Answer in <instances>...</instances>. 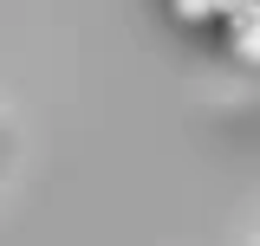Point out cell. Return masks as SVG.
I'll return each instance as SVG.
<instances>
[{
    "instance_id": "cell-1",
    "label": "cell",
    "mask_w": 260,
    "mask_h": 246,
    "mask_svg": "<svg viewBox=\"0 0 260 246\" xmlns=\"http://www.w3.org/2000/svg\"><path fill=\"white\" fill-rule=\"evenodd\" d=\"M234 52H241L247 65H260V20H247V26L234 32Z\"/></svg>"
}]
</instances>
